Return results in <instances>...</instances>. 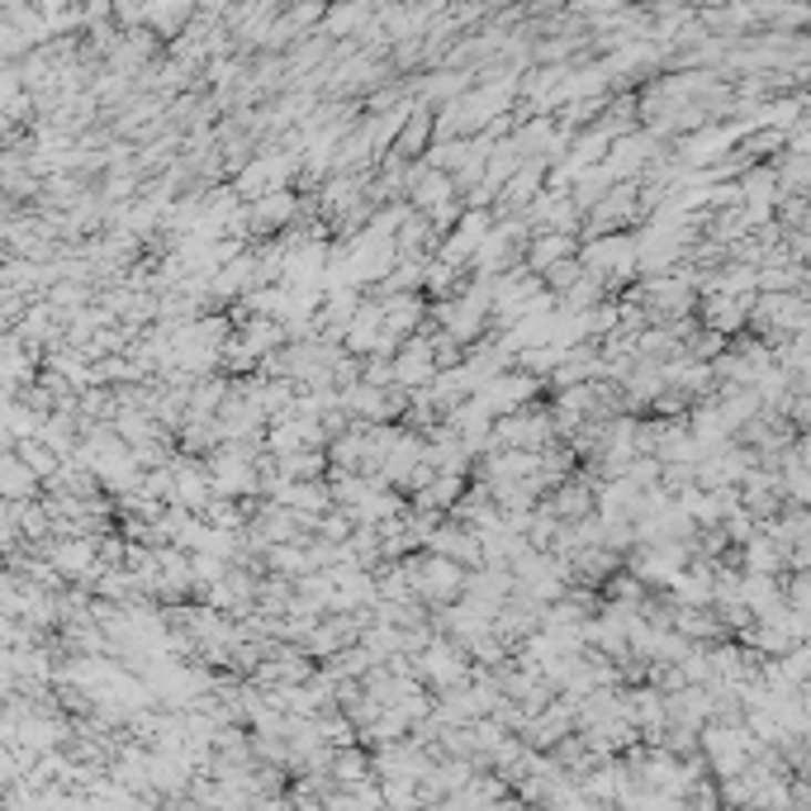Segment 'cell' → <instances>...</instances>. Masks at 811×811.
<instances>
[{"mask_svg": "<svg viewBox=\"0 0 811 811\" xmlns=\"http://www.w3.org/2000/svg\"><path fill=\"white\" fill-rule=\"evenodd\" d=\"M432 309L418 299V290H399V295H384V328L399 332V337H413L422 328V318Z\"/></svg>", "mask_w": 811, "mask_h": 811, "instance_id": "cell-10", "label": "cell"}, {"mask_svg": "<svg viewBox=\"0 0 811 811\" xmlns=\"http://www.w3.org/2000/svg\"><path fill=\"white\" fill-rule=\"evenodd\" d=\"M541 376H532V370H522V366H509V370H499L494 380H484L480 384V399H484V409L494 413V418H503V413H517V409H527V403H536V394H541Z\"/></svg>", "mask_w": 811, "mask_h": 811, "instance_id": "cell-3", "label": "cell"}, {"mask_svg": "<svg viewBox=\"0 0 811 811\" xmlns=\"http://www.w3.org/2000/svg\"><path fill=\"white\" fill-rule=\"evenodd\" d=\"M579 261H584L588 276L607 280V290H617L622 280H632L640 270V247H636V238H627V233H598L594 243L579 247Z\"/></svg>", "mask_w": 811, "mask_h": 811, "instance_id": "cell-1", "label": "cell"}, {"mask_svg": "<svg viewBox=\"0 0 811 811\" xmlns=\"http://www.w3.org/2000/svg\"><path fill=\"white\" fill-rule=\"evenodd\" d=\"M422 214H428V218H432V228L446 238V233H451L455 224H461V214H465V209L455 205V199H446V205H437V209H422Z\"/></svg>", "mask_w": 811, "mask_h": 811, "instance_id": "cell-14", "label": "cell"}, {"mask_svg": "<svg viewBox=\"0 0 811 811\" xmlns=\"http://www.w3.org/2000/svg\"><path fill=\"white\" fill-rule=\"evenodd\" d=\"M428 551H437V555H451V561H461V565H484V541H480V532L470 527V522H461V517H442L437 522V532L428 536Z\"/></svg>", "mask_w": 811, "mask_h": 811, "instance_id": "cell-5", "label": "cell"}, {"mask_svg": "<svg viewBox=\"0 0 811 811\" xmlns=\"http://www.w3.org/2000/svg\"><path fill=\"white\" fill-rule=\"evenodd\" d=\"M228 569H233L228 555H218V551H195V579H199V584H218Z\"/></svg>", "mask_w": 811, "mask_h": 811, "instance_id": "cell-13", "label": "cell"}, {"mask_svg": "<svg viewBox=\"0 0 811 811\" xmlns=\"http://www.w3.org/2000/svg\"><path fill=\"white\" fill-rule=\"evenodd\" d=\"M43 475L14 446H6V499H39Z\"/></svg>", "mask_w": 811, "mask_h": 811, "instance_id": "cell-12", "label": "cell"}, {"mask_svg": "<svg viewBox=\"0 0 811 811\" xmlns=\"http://www.w3.org/2000/svg\"><path fill=\"white\" fill-rule=\"evenodd\" d=\"M295 218H299V199L290 191H266L261 199H251L247 205L251 233H280V228H290Z\"/></svg>", "mask_w": 811, "mask_h": 811, "instance_id": "cell-7", "label": "cell"}, {"mask_svg": "<svg viewBox=\"0 0 811 811\" xmlns=\"http://www.w3.org/2000/svg\"><path fill=\"white\" fill-rule=\"evenodd\" d=\"M788 565H792V569H811V536L798 541V546L788 551Z\"/></svg>", "mask_w": 811, "mask_h": 811, "instance_id": "cell-15", "label": "cell"}, {"mask_svg": "<svg viewBox=\"0 0 811 811\" xmlns=\"http://www.w3.org/2000/svg\"><path fill=\"white\" fill-rule=\"evenodd\" d=\"M413 569H418V598L428 603V607H451L455 598H465V579H470V565H461V561H451V555H437V551H428V555H418L413 551Z\"/></svg>", "mask_w": 811, "mask_h": 811, "instance_id": "cell-2", "label": "cell"}, {"mask_svg": "<svg viewBox=\"0 0 811 811\" xmlns=\"http://www.w3.org/2000/svg\"><path fill=\"white\" fill-rule=\"evenodd\" d=\"M746 318H750V299L746 295L707 290V299H702V328H717L726 337H736L740 328H746Z\"/></svg>", "mask_w": 811, "mask_h": 811, "instance_id": "cell-8", "label": "cell"}, {"mask_svg": "<svg viewBox=\"0 0 811 811\" xmlns=\"http://www.w3.org/2000/svg\"><path fill=\"white\" fill-rule=\"evenodd\" d=\"M546 509H551L555 517H561V522H579V517H594V509H598V489L588 484L584 475H569L565 484H555V489H551Z\"/></svg>", "mask_w": 811, "mask_h": 811, "instance_id": "cell-6", "label": "cell"}, {"mask_svg": "<svg viewBox=\"0 0 811 811\" xmlns=\"http://www.w3.org/2000/svg\"><path fill=\"white\" fill-rule=\"evenodd\" d=\"M569 257H579V247H574V233H536V238L527 243V251H522V261H527L532 270H541L546 276L551 266H561V261H569Z\"/></svg>", "mask_w": 811, "mask_h": 811, "instance_id": "cell-9", "label": "cell"}, {"mask_svg": "<svg viewBox=\"0 0 811 811\" xmlns=\"http://www.w3.org/2000/svg\"><path fill=\"white\" fill-rule=\"evenodd\" d=\"M437 347L432 337H403V347L394 351V384H403V390H428V384L437 380Z\"/></svg>", "mask_w": 811, "mask_h": 811, "instance_id": "cell-4", "label": "cell"}, {"mask_svg": "<svg viewBox=\"0 0 811 811\" xmlns=\"http://www.w3.org/2000/svg\"><path fill=\"white\" fill-rule=\"evenodd\" d=\"M370 769H376V754H370V746L366 750L361 746H337V754H332V783H342V788L366 783Z\"/></svg>", "mask_w": 811, "mask_h": 811, "instance_id": "cell-11", "label": "cell"}]
</instances>
